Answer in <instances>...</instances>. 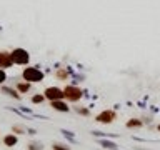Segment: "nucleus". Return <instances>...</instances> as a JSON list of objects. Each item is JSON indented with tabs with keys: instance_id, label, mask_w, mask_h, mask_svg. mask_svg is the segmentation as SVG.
Here are the masks:
<instances>
[{
	"instance_id": "1",
	"label": "nucleus",
	"mask_w": 160,
	"mask_h": 150,
	"mask_svg": "<svg viewBox=\"0 0 160 150\" xmlns=\"http://www.w3.org/2000/svg\"><path fill=\"white\" fill-rule=\"evenodd\" d=\"M22 77L27 82H42L43 80V72L37 67H27L25 70L22 72Z\"/></svg>"
},
{
	"instance_id": "2",
	"label": "nucleus",
	"mask_w": 160,
	"mask_h": 150,
	"mask_svg": "<svg viewBox=\"0 0 160 150\" xmlns=\"http://www.w3.org/2000/svg\"><path fill=\"white\" fill-rule=\"evenodd\" d=\"M10 55H12L13 63H17V65H27V63H29V60H30L29 52H27V50H23V49H15Z\"/></svg>"
},
{
	"instance_id": "3",
	"label": "nucleus",
	"mask_w": 160,
	"mask_h": 150,
	"mask_svg": "<svg viewBox=\"0 0 160 150\" xmlns=\"http://www.w3.org/2000/svg\"><path fill=\"white\" fill-rule=\"evenodd\" d=\"M63 95H65L67 100H70V102H79L84 93H82V90H80L79 87H75V85H67V87L63 88Z\"/></svg>"
},
{
	"instance_id": "4",
	"label": "nucleus",
	"mask_w": 160,
	"mask_h": 150,
	"mask_svg": "<svg viewBox=\"0 0 160 150\" xmlns=\"http://www.w3.org/2000/svg\"><path fill=\"white\" fill-rule=\"evenodd\" d=\"M43 95H45V99L50 100V102H54V100H62V99H65V95H63V90H60L59 87H48V88H45Z\"/></svg>"
},
{
	"instance_id": "5",
	"label": "nucleus",
	"mask_w": 160,
	"mask_h": 150,
	"mask_svg": "<svg viewBox=\"0 0 160 150\" xmlns=\"http://www.w3.org/2000/svg\"><path fill=\"white\" fill-rule=\"evenodd\" d=\"M115 118H117V115H115L114 110H103V112H100L95 117V120L100 122V124H112Z\"/></svg>"
},
{
	"instance_id": "6",
	"label": "nucleus",
	"mask_w": 160,
	"mask_h": 150,
	"mask_svg": "<svg viewBox=\"0 0 160 150\" xmlns=\"http://www.w3.org/2000/svg\"><path fill=\"white\" fill-rule=\"evenodd\" d=\"M12 63L13 60L9 52H0V68H9V67H12Z\"/></svg>"
},
{
	"instance_id": "7",
	"label": "nucleus",
	"mask_w": 160,
	"mask_h": 150,
	"mask_svg": "<svg viewBox=\"0 0 160 150\" xmlns=\"http://www.w3.org/2000/svg\"><path fill=\"white\" fill-rule=\"evenodd\" d=\"M50 104H52V108L59 110V112H68V110H70V107H68L65 102H62V100H54Z\"/></svg>"
},
{
	"instance_id": "8",
	"label": "nucleus",
	"mask_w": 160,
	"mask_h": 150,
	"mask_svg": "<svg viewBox=\"0 0 160 150\" xmlns=\"http://www.w3.org/2000/svg\"><path fill=\"white\" fill-rule=\"evenodd\" d=\"M4 143L7 147H13L15 145V143H17V137H15V135H7V137H4Z\"/></svg>"
},
{
	"instance_id": "9",
	"label": "nucleus",
	"mask_w": 160,
	"mask_h": 150,
	"mask_svg": "<svg viewBox=\"0 0 160 150\" xmlns=\"http://www.w3.org/2000/svg\"><path fill=\"white\" fill-rule=\"evenodd\" d=\"M142 125H143V122L139 120V118H132V120L127 122V127H128V129H139Z\"/></svg>"
},
{
	"instance_id": "10",
	"label": "nucleus",
	"mask_w": 160,
	"mask_h": 150,
	"mask_svg": "<svg viewBox=\"0 0 160 150\" xmlns=\"http://www.w3.org/2000/svg\"><path fill=\"white\" fill-rule=\"evenodd\" d=\"M98 143H100L102 147H105V149H110V150H117V145H115L114 142H109V140H105V138H100V140H98Z\"/></svg>"
},
{
	"instance_id": "11",
	"label": "nucleus",
	"mask_w": 160,
	"mask_h": 150,
	"mask_svg": "<svg viewBox=\"0 0 160 150\" xmlns=\"http://www.w3.org/2000/svg\"><path fill=\"white\" fill-rule=\"evenodd\" d=\"M18 92H22V93H25V92L30 90V82H25V83H18L17 85Z\"/></svg>"
},
{
	"instance_id": "12",
	"label": "nucleus",
	"mask_w": 160,
	"mask_h": 150,
	"mask_svg": "<svg viewBox=\"0 0 160 150\" xmlns=\"http://www.w3.org/2000/svg\"><path fill=\"white\" fill-rule=\"evenodd\" d=\"M2 90L5 92V93H9V95H12V97H15V99H20V95H18L15 90H12V88H9V87H4Z\"/></svg>"
},
{
	"instance_id": "13",
	"label": "nucleus",
	"mask_w": 160,
	"mask_h": 150,
	"mask_svg": "<svg viewBox=\"0 0 160 150\" xmlns=\"http://www.w3.org/2000/svg\"><path fill=\"white\" fill-rule=\"evenodd\" d=\"M93 137H117V135H112V133H103V132H97V130H93Z\"/></svg>"
},
{
	"instance_id": "14",
	"label": "nucleus",
	"mask_w": 160,
	"mask_h": 150,
	"mask_svg": "<svg viewBox=\"0 0 160 150\" xmlns=\"http://www.w3.org/2000/svg\"><path fill=\"white\" fill-rule=\"evenodd\" d=\"M43 100H45V95H34L32 97V102H34V104H42Z\"/></svg>"
},
{
	"instance_id": "15",
	"label": "nucleus",
	"mask_w": 160,
	"mask_h": 150,
	"mask_svg": "<svg viewBox=\"0 0 160 150\" xmlns=\"http://www.w3.org/2000/svg\"><path fill=\"white\" fill-rule=\"evenodd\" d=\"M57 77H59L60 80H65L68 77V74H67V70H59L57 72Z\"/></svg>"
},
{
	"instance_id": "16",
	"label": "nucleus",
	"mask_w": 160,
	"mask_h": 150,
	"mask_svg": "<svg viewBox=\"0 0 160 150\" xmlns=\"http://www.w3.org/2000/svg\"><path fill=\"white\" fill-rule=\"evenodd\" d=\"M12 130H13V133H25V129H23V127H18V125H15Z\"/></svg>"
},
{
	"instance_id": "17",
	"label": "nucleus",
	"mask_w": 160,
	"mask_h": 150,
	"mask_svg": "<svg viewBox=\"0 0 160 150\" xmlns=\"http://www.w3.org/2000/svg\"><path fill=\"white\" fill-rule=\"evenodd\" d=\"M52 149H54V150H70V147H67V145H59V143H57V145H54Z\"/></svg>"
},
{
	"instance_id": "18",
	"label": "nucleus",
	"mask_w": 160,
	"mask_h": 150,
	"mask_svg": "<svg viewBox=\"0 0 160 150\" xmlns=\"http://www.w3.org/2000/svg\"><path fill=\"white\" fill-rule=\"evenodd\" d=\"M7 80V74L4 72V68H0V83H4Z\"/></svg>"
},
{
	"instance_id": "19",
	"label": "nucleus",
	"mask_w": 160,
	"mask_h": 150,
	"mask_svg": "<svg viewBox=\"0 0 160 150\" xmlns=\"http://www.w3.org/2000/svg\"><path fill=\"white\" fill-rule=\"evenodd\" d=\"M77 112L80 113V115H89V110H87V108H77Z\"/></svg>"
},
{
	"instance_id": "20",
	"label": "nucleus",
	"mask_w": 160,
	"mask_h": 150,
	"mask_svg": "<svg viewBox=\"0 0 160 150\" xmlns=\"http://www.w3.org/2000/svg\"><path fill=\"white\" fill-rule=\"evenodd\" d=\"M29 149H30V150H38V145H30Z\"/></svg>"
},
{
	"instance_id": "21",
	"label": "nucleus",
	"mask_w": 160,
	"mask_h": 150,
	"mask_svg": "<svg viewBox=\"0 0 160 150\" xmlns=\"http://www.w3.org/2000/svg\"><path fill=\"white\" fill-rule=\"evenodd\" d=\"M157 129H159V132H160V125H159V127H157Z\"/></svg>"
}]
</instances>
